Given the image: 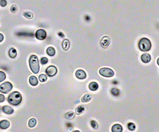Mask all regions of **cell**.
Returning <instances> with one entry per match:
<instances>
[{
	"label": "cell",
	"mask_w": 159,
	"mask_h": 132,
	"mask_svg": "<svg viewBox=\"0 0 159 132\" xmlns=\"http://www.w3.org/2000/svg\"><path fill=\"white\" fill-rule=\"evenodd\" d=\"M29 66L32 72L34 74H37L39 72L40 66H39V59L35 55H31L29 58Z\"/></svg>",
	"instance_id": "obj_1"
},
{
	"label": "cell",
	"mask_w": 159,
	"mask_h": 132,
	"mask_svg": "<svg viewBox=\"0 0 159 132\" xmlns=\"http://www.w3.org/2000/svg\"><path fill=\"white\" fill-rule=\"evenodd\" d=\"M22 101V95L17 91H14L8 96V102L13 105H17Z\"/></svg>",
	"instance_id": "obj_2"
},
{
	"label": "cell",
	"mask_w": 159,
	"mask_h": 132,
	"mask_svg": "<svg viewBox=\"0 0 159 132\" xmlns=\"http://www.w3.org/2000/svg\"><path fill=\"white\" fill-rule=\"evenodd\" d=\"M139 49L142 52H148L152 48V44L150 40L147 38H142L139 40Z\"/></svg>",
	"instance_id": "obj_3"
},
{
	"label": "cell",
	"mask_w": 159,
	"mask_h": 132,
	"mask_svg": "<svg viewBox=\"0 0 159 132\" xmlns=\"http://www.w3.org/2000/svg\"><path fill=\"white\" fill-rule=\"evenodd\" d=\"M99 73L101 76L106 78L112 77L114 74V71L109 68H102L99 70Z\"/></svg>",
	"instance_id": "obj_4"
},
{
	"label": "cell",
	"mask_w": 159,
	"mask_h": 132,
	"mask_svg": "<svg viewBox=\"0 0 159 132\" xmlns=\"http://www.w3.org/2000/svg\"><path fill=\"white\" fill-rule=\"evenodd\" d=\"M13 89V84L10 82L6 81L0 85V92L3 94L9 92Z\"/></svg>",
	"instance_id": "obj_5"
},
{
	"label": "cell",
	"mask_w": 159,
	"mask_h": 132,
	"mask_svg": "<svg viewBox=\"0 0 159 132\" xmlns=\"http://www.w3.org/2000/svg\"><path fill=\"white\" fill-rule=\"evenodd\" d=\"M45 73H46L47 75L49 76V77H53V76H54L57 74V68L55 66H49L46 69Z\"/></svg>",
	"instance_id": "obj_6"
},
{
	"label": "cell",
	"mask_w": 159,
	"mask_h": 132,
	"mask_svg": "<svg viewBox=\"0 0 159 132\" xmlns=\"http://www.w3.org/2000/svg\"><path fill=\"white\" fill-rule=\"evenodd\" d=\"M35 35L36 39L39 40H44L46 38L47 33L44 29H39L35 32Z\"/></svg>",
	"instance_id": "obj_7"
},
{
	"label": "cell",
	"mask_w": 159,
	"mask_h": 132,
	"mask_svg": "<svg viewBox=\"0 0 159 132\" xmlns=\"http://www.w3.org/2000/svg\"><path fill=\"white\" fill-rule=\"evenodd\" d=\"M110 43H111V39H109V37H107V36H104V37L102 38L101 40L100 45L103 48L106 49V48H107V47L109 46Z\"/></svg>",
	"instance_id": "obj_8"
},
{
	"label": "cell",
	"mask_w": 159,
	"mask_h": 132,
	"mask_svg": "<svg viewBox=\"0 0 159 132\" xmlns=\"http://www.w3.org/2000/svg\"><path fill=\"white\" fill-rule=\"evenodd\" d=\"M75 76L79 79H84L86 78V73L83 70H78L75 73Z\"/></svg>",
	"instance_id": "obj_9"
},
{
	"label": "cell",
	"mask_w": 159,
	"mask_h": 132,
	"mask_svg": "<svg viewBox=\"0 0 159 132\" xmlns=\"http://www.w3.org/2000/svg\"><path fill=\"white\" fill-rule=\"evenodd\" d=\"M141 60L145 63H149V62H150L151 56L149 54H147V53L144 54L141 56Z\"/></svg>",
	"instance_id": "obj_10"
},
{
	"label": "cell",
	"mask_w": 159,
	"mask_h": 132,
	"mask_svg": "<svg viewBox=\"0 0 159 132\" xmlns=\"http://www.w3.org/2000/svg\"><path fill=\"white\" fill-rule=\"evenodd\" d=\"M10 126V122L7 120H3L0 122V128L7 129Z\"/></svg>",
	"instance_id": "obj_11"
},
{
	"label": "cell",
	"mask_w": 159,
	"mask_h": 132,
	"mask_svg": "<svg viewBox=\"0 0 159 132\" xmlns=\"http://www.w3.org/2000/svg\"><path fill=\"white\" fill-rule=\"evenodd\" d=\"M2 110L6 114H12L14 112V109L9 105H4L2 108Z\"/></svg>",
	"instance_id": "obj_12"
},
{
	"label": "cell",
	"mask_w": 159,
	"mask_h": 132,
	"mask_svg": "<svg viewBox=\"0 0 159 132\" xmlns=\"http://www.w3.org/2000/svg\"><path fill=\"white\" fill-rule=\"evenodd\" d=\"M62 46L63 50H65V51H67L70 48V41L68 39H64V41L62 42Z\"/></svg>",
	"instance_id": "obj_13"
},
{
	"label": "cell",
	"mask_w": 159,
	"mask_h": 132,
	"mask_svg": "<svg viewBox=\"0 0 159 132\" xmlns=\"http://www.w3.org/2000/svg\"><path fill=\"white\" fill-rule=\"evenodd\" d=\"M29 83L33 86H35L38 84V79L34 76H31L29 78Z\"/></svg>",
	"instance_id": "obj_14"
},
{
	"label": "cell",
	"mask_w": 159,
	"mask_h": 132,
	"mask_svg": "<svg viewBox=\"0 0 159 132\" xmlns=\"http://www.w3.org/2000/svg\"><path fill=\"white\" fill-rule=\"evenodd\" d=\"M122 131V127L119 124H115L112 126V132H121Z\"/></svg>",
	"instance_id": "obj_15"
},
{
	"label": "cell",
	"mask_w": 159,
	"mask_h": 132,
	"mask_svg": "<svg viewBox=\"0 0 159 132\" xmlns=\"http://www.w3.org/2000/svg\"><path fill=\"white\" fill-rule=\"evenodd\" d=\"M88 87H89V89H90L91 91H96L98 89L99 86H98V84L97 82H91L90 83Z\"/></svg>",
	"instance_id": "obj_16"
},
{
	"label": "cell",
	"mask_w": 159,
	"mask_h": 132,
	"mask_svg": "<svg viewBox=\"0 0 159 132\" xmlns=\"http://www.w3.org/2000/svg\"><path fill=\"white\" fill-rule=\"evenodd\" d=\"M46 52H47V55H49L50 57H53L55 54V50L54 47H49L47 49Z\"/></svg>",
	"instance_id": "obj_17"
},
{
	"label": "cell",
	"mask_w": 159,
	"mask_h": 132,
	"mask_svg": "<svg viewBox=\"0 0 159 132\" xmlns=\"http://www.w3.org/2000/svg\"><path fill=\"white\" fill-rule=\"evenodd\" d=\"M91 98H92V97H91V95L90 94H85L82 98V102H84V103L88 102L91 100Z\"/></svg>",
	"instance_id": "obj_18"
},
{
	"label": "cell",
	"mask_w": 159,
	"mask_h": 132,
	"mask_svg": "<svg viewBox=\"0 0 159 132\" xmlns=\"http://www.w3.org/2000/svg\"><path fill=\"white\" fill-rule=\"evenodd\" d=\"M17 55V51L14 48H11L9 51V56L11 58H14Z\"/></svg>",
	"instance_id": "obj_19"
},
{
	"label": "cell",
	"mask_w": 159,
	"mask_h": 132,
	"mask_svg": "<svg viewBox=\"0 0 159 132\" xmlns=\"http://www.w3.org/2000/svg\"><path fill=\"white\" fill-rule=\"evenodd\" d=\"M85 111V107L83 105H79L75 110V113L77 115H80Z\"/></svg>",
	"instance_id": "obj_20"
},
{
	"label": "cell",
	"mask_w": 159,
	"mask_h": 132,
	"mask_svg": "<svg viewBox=\"0 0 159 132\" xmlns=\"http://www.w3.org/2000/svg\"><path fill=\"white\" fill-rule=\"evenodd\" d=\"M36 124H37V120H36V119H35L34 118L30 119V120H29V121L28 125L30 128H33V127H34L35 125H36Z\"/></svg>",
	"instance_id": "obj_21"
},
{
	"label": "cell",
	"mask_w": 159,
	"mask_h": 132,
	"mask_svg": "<svg viewBox=\"0 0 159 132\" xmlns=\"http://www.w3.org/2000/svg\"><path fill=\"white\" fill-rule=\"evenodd\" d=\"M23 16L25 17L26 18L28 19H31L33 18V14L30 11H24L23 12Z\"/></svg>",
	"instance_id": "obj_22"
},
{
	"label": "cell",
	"mask_w": 159,
	"mask_h": 132,
	"mask_svg": "<svg viewBox=\"0 0 159 132\" xmlns=\"http://www.w3.org/2000/svg\"><path fill=\"white\" fill-rule=\"evenodd\" d=\"M75 116V114L73 112H69L65 114V118L69 120H72L74 119V117Z\"/></svg>",
	"instance_id": "obj_23"
},
{
	"label": "cell",
	"mask_w": 159,
	"mask_h": 132,
	"mask_svg": "<svg viewBox=\"0 0 159 132\" xmlns=\"http://www.w3.org/2000/svg\"><path fill=\"white\" fill-rule=\"evenodd\" d=\"M111 94L114 96H118L119 95V94H120V92H119L118 89L114 87V88H112L111 89Z\"/></svg>",
	"instance_id": "obj_24"
},
{
	"label": "cell",
	"mask_w": 159,
	"mask_h": 132,
	"mask_svg": "<svg viewBox=\"0 0 159 132\" xmlns=\"http://www.w3.org/2000/svg\"><path fill=\"white\" fill-rule=\"evenodd\" d=\"M47 76L44 74H40V75H39V80L40 81V82H45V81H47Z\"/></svg>",
	"instance_id": "obj_25"
},
{
	"label": "cell",
	"mask_w": 159,
	"mask_h": 132,
	"mask_svg": "<svg viewBox=\"0 0 159 132\" xmlns=\"http://www.w3.org/2000/svg\"><path fill=\"white\" fill-rule=\"evenodd\" d=\"M127 127H128V128H129V130L131 131H134L135 130V129H136V125H135V124H133V123H131V122L127 124Z\"/></svg>",
	"instance_id": "obj_26"
},
{
	"label": "cell",
	"mask_w": 159,
	"mask_h": 132,
	"mask_svg": "<svg viewBox=\"0 0 159 132\" xmlns=\"http://www.w3.org/2000/svg\"><path fill=\"white\" fill-rule=\"evenodd\" d=\"M6 78V76L5 73H4L3 71H0V82L5 80Z\"/></svg>",
	"instance_id": "obj_27"
},
{
	"label": "cell",
	"mask_w": 159,
	"mask_h": 132,
	"mask_svg": "<svg viewBox=\"0 0 159 132\" xmlns=\"http://www.w3.org/2000/svg\"><path fill=\"white\" fill-rule=\"evenodd\" d=\"M90 124L93 128H94V129L98 128V123L96 122L95 120H91Z\"/></svg>",
	"instance_id": "obj_28"
},
{
	"label": "cell",
	"mask_w": 159,
	"mask_h": 132,
	"mask_svg": "<svg viewBox=\"0 0 159 132\" xmlns=\"http://www.w3.org/2000/svg\"><path fill=\"white\" fill-rule=\"evenodd\" d=\"M10 9L12 12H16L17 11V9H18V8H17V5H16V4H13L11 6Z\"/></svg>",
	"instance_id": "obj_29"
},
{
	"label": "cell",
	"mask_w": 159,
	"mask_h": 132,
	"mask_svg": "<svg viewBox=\"0 0 159 132\" xmlns=\"http://www.w3.org/2000/svg\"><path fill=\"white\" fill-rule=\"evenodd\" d=\"M48 59L46 57H42V58L40 59V63L42 64V65H45L48 63Z\"/></svg>",
	"instance_id": "obj_30"
},
{
	"label": "cell",
	"mask_w": 159,
	"mask_h": 132,
	"mask_svg": "<svg viewBox=\"0 0 159 132\" xmlns=\"http://www.w3.org/2000/svg\"><path fill=\"white\" fill-rule=\"evenodd\" d=\"M0 5L2 7H5L7 5L6 0H1L0 1Z\"/></svg>",
	"instance_id": "obj_31"
},
{
	"label": "cell",
	"mask_w": 159,
	"mask_h": 132,
	"mask_svg": "<svg viewBox=\"0 0 159 132\" xmlns=\"http://www.w3.org/2000/svg\"><path fill=\"white\" fill-rule=\"evenodd\" d=\"M5 100V97L3 94H0V102H3Z\"/></svg>",
	"instance_id": "obj_32"
},
{
	"label": "cell",
	"mask_w": 159,
	"mask_h": 132,
	"mask_svg": "<svg viewBox=\"0 0 159 132\" xmlns=\"http://www.w3.org/2000/svg\"><path fill=\"white\" fill-rule=\"evenodd\" d=\"M4 40V35L1 33H0V42H1Z\"/></svg>",
	"instance_id": "obj_33"
},
{
	"label": "cell",
	"mask_w": 159,
	"mask_h": 132,
	"mask_svg": "<svg viewBox=\"0 0 159 132\" xmlns=\"http://www.w3.org/2000/svg\"><path fill=\"white\" fill-rule=\"evenodd\" d=\"M59 36H61V37H64V35L63 34V33H62V32H59Z\"/></svg>",
	"instance_id": "obj_34"
},
{
	"label": "cell",
	"mask_w": 159,
	"mask_h": 132,
	"mask_svg": "<svg viewBox=\"0 0 159 132\" xmlns=\"http://www.w3.org/2000/svg\"><path fill=\"white\" fill-rule=\"evenodd\" d=\"M157 65L159 66V58L157 59Z\"/></svg>",
	"instance_id": "obj_35"
}]
</instances>
